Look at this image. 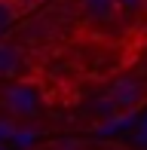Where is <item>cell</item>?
<instances>
[{"label": "cell", "mask_w": 147, "mask_h": 150, "mask_svg": "<svg viewBox=\"0 0 147 150\" xmlns=\"http://www.w3.org/2000/svg\"><path fill=\"white\" fill-rule=\"evenodd\" d=\"M107 98H110L117 107H135V104H141V101H144V83H141V80H135V77H119L117 83L110 86Z\"/></svg>", "instance_id": "2"}, {"label": "cell", "mask_w": 147, "mask_h": 150, "mask_svg": "<svg viewBox=\"0 0 147 150\" xmlns=\"http://www.w3.org/2000/svg\"><path fill=\"white\" fill-rule=\"evenodd\" d=\"M132 122H135V113H117V117L104 120L101 126H98V135H113V132H119V129H129Z\"/></svg>", "instance_id": "5"}, {"label": "cell", "mask_w": 147, "mask_h": 150, "mask_svg": "<svg viewBox=\"0 0 147 150\" xmlns=\"http://www.w3.org/2000/svg\"><path fill=\"white\" fill-rule=\"evenodd\" d=\"M3 104H6V110L12 113V117H37V110H40V95L34 86H28V83H9L3 89Z\"/></svg>", "instance_id": "1"}, {"label": "cell", "mask_w": 147, "mask_h": 150, "mask_svg": "<svg viewBox=\"0 0 147 150\" xmlns=\"http://www.w3.org/2000/svg\"><path fill=\"white\" fill-rule=\"evenodd\" d=\"M18 6H16V0H0V31L3 28H9L12 22H16V16H18Z\"/></svg>", "instance_id": "6"}, {"label": "cell", "mask_w": 147, "mask_h": 150, "mask_svg": "<svg viewBox=\"0 0 147 150\" xmlns=\"http://www.w3.org/2000/svg\"><path fill=\"white\" fill-rule=\"evenodd\" d=\"M12 132H16V126H12L9 120H0V141H3V138H12Z\"/></svg>", "instance_id": "9"}, {"label": "cell", "mask_w": 147, "mask_h": 150, "mask_svg": "<svg viewBox=\"0 0 147 150\" xmlns=\"http://www.w3.org/2000/svg\"><path fill=\"white\" fill-rule=\"evenodd\" d=\"M80 12L92 25H110L117 18V0H80Z\"/></svg>", "instance_id": "3"}, {"label": "cell", "mask_w": 147, "mask_h": 150, "mask_svg": "<svg viewBox=\"0 0 147 150\" xmlns=\"http://www.w3.org/2000/svg\"><path fill=\"white\" fill-rule=\"evenodd\" d=\"M25 64V52L16 43H0V77H16Z\"/></svg>", "instance_id": "4"}, {"label": "cell", "mask_w": 147, "mask_h": 150, "mask_svg": "<svg viewBox=\"0 0 147 150\" xmlns=\"http://www.w3.org/2000/svg\"><path fill=\"white\" fill-rule=\"evenodd\" d=\"M0 150H6V147H0Z\"/></svg>", "instance_id": "14"}, {"label": "cell", "mask_w": 147, "mask_h": 150, "mask_svg": "<svg viewBox=\"0 0 147 150\" xmlns=\"http://www.w3.org/2000/svg\"><path fill=\"white\" fill-rule=\"evenodd\" d=\"M55 150H83L80 141H61V144H55Z\"/></svg>", "instance_id": "10"}, {"label": "cell", "mask_w": 147, "mask_h": 150, "mask_svg": "<svg viewBox=\"0 0 147 150\" xmlns=\"http://www.w3.org/2000/svg\"><path fill=\"white\" fill-rule=\"evenodd\" d=\"M110 150H123V147H110Z\"/></svg>", "instance_id": "13"}, {"label": "cell", "mask_w": 147, "mask_h": 150, "mask_svg": "<svg viewBox=\"0 0 147 150\" xmlns=\"http://www.w3.org/2000/svg\"><path fill=\"white\" fill-rule=\"evenodd\" d=\"M144 12H147V0H144Z\"/></svg>", "instance_id": "12"}, {"label": "cell", "mask_w": 147, "mask_h": 150, "mask_svg": "<svg viewBox=\"0 0 147 150\" xmlns=\"http://www.w3.org/2000/svg\"><path fill=\"white\" fill-rule=\"evenodd\" d=\"M144 12V0H117V16H126V18H135Z\"/></svg>", "instance_id": "7"}, {"label": "cell", "mask_w": 147, "mask_h": 150, "mask_svg": "<svg viewBox=\"0 0 147 150\" xmlns=\"http://www.w3.org/2000/svg\"><path fill=\"white\" fill-rule=\"evenodd\" d=\"M34 138H37V129H16V132H12L16 147H28V144H34Z\"/></svg>", "instance_id": "8"}, {"label": "cell", "mask_w": 147, "mask_h": 150, "mask_svg": "<svg viewBox=\"0 0 147 150\" xmlns=\"http://www.w3.org/2000/svg\"><path fill=\"white\" fill-rule=\"evenodd\" d=\"M144 132H147V117H144Z\"/></svg>", "instance_id": "11"}]
</instances>
